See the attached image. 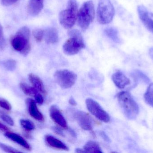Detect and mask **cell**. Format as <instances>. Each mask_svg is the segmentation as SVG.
<instances>
[{
	"label": "cell",
	"instance_id": "277c9868",
	"mask_svg": "<svg viewBox=\"0 0 153 153\" xmlns=\"http://www.w3.org/2000/svg\"><path fill=\"white\" fill-rule=\"evenodd\" d=\"M78 5L76 0H69L67 8L59 14L60 24L67 29H71L77 20Z\"/></svg>",
	"mask_w": 153,
	"mask_h": 153
},
{
	"label": "cell",
	"instance_id": "5bb4252c",
	"mask_svg": "<svg viewBox=\"0 0 153 153\" xmlns=\"http://www.w3.org/2000/svg\"><path fill=\"white\" fill-rule=\"evenodd\" d=\"M44 0H29L27 5L28 13L31 16L38 15L44 7Z\"/></svg>",
	"mask_w": 153,
	"mask_h": 153
},
{
	"label": "cell",
	"instance_id": "6da1fadb",
	"mask_svg": "<svg viewBox=\"0 0 153 153\" xmlns=\"http://www.w3.org/2000/svg\"><path fill=\"white\" fill-rule=\"evenodd\" d=\"M118 102L126 117L129 120H134L139 113L138 104L130 93L121 91L117 96Z\"/></svg>",
	"mask_w": 153,
	"mask_h": 153
},
{
	"label": "cell",
	"instance_id": "f1b7e54d",
	"mask_svg": "<svg viewBox=\"0 0 153 153\" xmlns=\"http://www.w3.org/2000/svg\"><path fill=\"white\" fill-rule=\"evenodd\" d=\"M0 118L1 119L4 121V122L8 124L11 126H13L14 125V121L13 119L10 116L6 114H2L0 115Z\"/></svg>",
	"mask_w": 153,
	"mask_h": 153
},
{
	"label": "cell",
	"instance_id": "7a4b0ae2",
	"mask_svg": "<svg viewBox=\"0 0 153 153\" xmlns=\"http://www.w3.org/2000/svg\"><path fill=\"white\" fill-rule=\"evenodd\" d=\"M30 31L27 27L24 26L17 31L11 40L13 48L24 55H27L31 49L30 42Z\"/></svg>",
	"mask_w": 153,
	"mask_h": 153
},
{
	"label": "cell",
	"instance_id": "7402d4cb",
	"mask_svg": "<svg viewBox=\"0 0 153 153\" xmlns=\"http://www.w3.org/2000/svg\"><path fill=\"white\" fill-rule=\"evenodd\" d=\"M20 87L23 92L28 96L35 97L38 93H39V92L35 88L29 86L25 83H21L20 84Z\"/></svg>",
	"mask_w": 153,
	"mask_h": 153
},
{
	"label": "cell",
	"instance_id": "ba28073f",
	"mask_svg": "<svg viewBox=\"0 0 153 153\" xmlns=\"http://www.w3.org/2000/svg\"><path fill=\"white\" fill-rule=\"evenodd\" d=\"M85 104L89 112L99 120L105 123L110 121L109 115L98 102L93 99L88 98L85 100Z\"/></svg>",
	"mask_w": 153,
	"mask_h": 153
},
{
	"label": "cell",
	"instance_id": "3957f363",
	"mask_svg": "<svg viewBox=\"0 0 153 153\" xmlns=\"http://www.w3.org/2000/svg\"><path fill=\"white\" fill-rule=\"evenodd\" d=\"M70 37L63 46L64 53L67 55H73L77 54L85 47L81 32L76 29H70L68 31Z\"/></svg>",
	"mask_w": 153,
	"mask_h": 153
},
{
	"label": "cell",
	"instance_id": "9a60e30c",
	"mask_svg": "<svg viewBox=\"0 0 153 153\" xmlns=\"http://www.w3.org/2000/svg\"><path fill=\"white\" fill-rule=\"evenodd\" d=\"M4 136L7 138H9L10 140H12L16 143L19 145L20 146H22L26 150H28V151L31 150V146L26 141L24 138H23L19 135L15 133H12L10 131L5 132L4 133Z\"/></svg>",
	"mask_w": 153,
	"mask_h": 153
},
{
	"label": "cell",
	"instance_id": "7c38bea8",
	"mask_svg": "<svg viewBox=\"0 0 153 153\" xmlns=\"http://www.w3.org/2000/svg\"><path fill=\"white\" fill-rule=\"evenodd\" d=\"M113 83L119 89H123L131 83L130 79L120 71L114 73L112 75Z\"/></svg>",
	"mask_w": 153,
	"mask_h": 153
},
{
	"label": "cell",
	"instance_id": "44dd1931",
	"mask_svg": "<svg viewBox=\"0 0 153 153\" xmlns=\"http://www.w3.org/2000/svg\"><path fill=\"white\" fill-rule=\"evenodd\" d=\"M105 33L109 38L116 43H120L121 42L118 36V31L114 28H107L105 29Z\"/></svg>",
	"mask_w": 153,
	"mask_h": 153
},
{
	"label": "cell",
	"instance_id": "f546056e",
	"mask_svg": "<svg viewBox=\"0 0 153 153\" xmlns=\"http://www.w3.org/2000/svg\"><path fill=\"white\" fill-rule=\"evenodd\" d=\"M5 41L4 39L3 30L1 25L0 23V48H3L4 46Z\"/></svg>",
	"mask_w": 153,
	"mask_h": 153
},
{
	"label": "cell",
	"instance_id": "2e32d148",
	"mask_svg": "<svg viewBox=\"0 0 153 153\" xmlns=\"http://www.w3.org/2000/svg\"><path fill=\"white\" fill-rule=\"evenodd\" d=\"M45 140L48 145L50 147L58 149V150H65V151L69 150V148L65 144L52 136L49 135L46 136L45 137Z\"/></svg>",
	"mask_w": 153,
	"mask_h": 153
},
{
	"label": "cell",
	"instance_id": "cb8c5ba5",
	"mask_svg": "<svg viewBox=\"0 0 153 153\" xmlns=\"http://www.w3.org/2000/svg\"><path fill=\"white\" fill-rule=\"evenodd\" d=\"M1 64L6 70L9 71H14L17 67V63L15 60L12 59L4 61Z\"/></svg>",
	"mask_w": 153,
	"mask_h": 153
},
{
	"label": "cell",
	"instance_id": "e0dca14e",
	"mask_svg": "<svg viewBox=\"0 0 153 153\" xmlns=\"http://www.w3.org/2000/svg\"><path fill=\"white\" fill-rule=\"evenodd\" d=\"M29 80L33 85V87L39 92L45 95L46 94V91L45 89L44 83L39 76L34 74H30L29 75Z\"/></svg>",
	"mask_w": 153,
	"mask_h": 153
},
{
	"label": "cell",
	"instance_id": "603a6c76",
	"mask_svg": "<svg viewBox=\"0 0 153 153\" xmlns=\"http://www.w3.org/2000/svg\"><path fill=\"white\" fill-rule=\"evenodd\" d=\"M144 98L146 102L153 108V83L149 84L144 95Z\"/></svg>",
	"mask_w": 153,
	"mask_h": 153
},
{
	"label": "cell",
	"instance_id": "83f0119b",
	"mask_svg": "<svg viewBox=\"0 0 153 153\" xmlns=\"http://www.w3.org/2000/svg\"><path fill=\"white\" fill-rule=\"evenodd\" d=\"M0 107L8 111H10L12 109L11 105L10 102L1 98H0Z\"/></svg>",
	"mask_w": 153,
	"mask_h": 153
},
{
	"label": "cell",
	"instance_id": "9c48e42d",
	"mask_svg": "<svg viewBox=\"0 0 153 153\" xmlns=\"http://www.w3.org/2000/svg\"><path fill=\"white\" fill-rule=\"evenodd\" d=\"M74 118L81 128L86 131L92 130L93 120L89 114L82 110H78L74 113Z\"/></svg>",
	"mask_w": 153,
	"mask_h": 153
},
{
	"label": "cell",
	"instance_id": "1f68e13d",
	"mask_svg": "<svg viewBox=\"0 0 153 153\" xmlns=\"http://www.w3.org/2000/svg\"><path fill=\"white\" fill-rule=\"evenodd\" d=\"M34 97H35L36 102L38 104H39V105H42L44 103V98L40 93H38Z\"/></svg>",
	"mask_w": 153,
	"mask_h": 153
},
{
	"label": "cell",
	"instance_id": "d6986e66",
	"mask_svg": "<svg viewBox=\"0 0 153 153\" xmlns=\"http://www.w3.org/2000/svg\"><path fill=\"white\" fill-rule=\"evenodd\" d=\"M83 150L85 153H102L99 143L93 141H90L87 142L84 146Z\"/></svg>",
	"mask_w": 153,
	"mask_h": 153
},
{
	"label": "cell",
	"instance_id": "8992f818",
	"mask_svg": "<svg viewBox=\"0 0 153 153\" xmlns=\"http://www.w3.org/2000/svg\"><path fill=\"white\" fill-rule=\"evenodd\" d=\"M115 15V9L110 0H99L97 20L101 24L111 22Z\"/></svg>",
	"mask_w": 153,
	"mask_h": 153
},
{
	"label": "cell",
	"instance_id": "ffe728a7",
	"mask_svg": "<svg viewBox=\"0 0 153 153\" xmlns=\"http://www.w3.org/2000/svg\"><path fill=\"white\" fill-rule=\"evenodd\" d=\"M131 75L136 83L138 82L139 81H142L144 83L148 84L150 83V81H151V80H150L149 77H147L143 72L139 71V70H134L132 72Z\"/></svg>",
	"mask_w": 153,
	"mask_h": 153
},
{
	"label": "cell",
	"instance_id": "4fadbf2b",
	"mask_svg": "<svg viewBox=\"0 0 153 153\" xmlns=\"http://www.w3.org/2000/svg\"><path fill=\"white\" fill-rule=\"evenodd\" d=\"M28 109L30 115L34 119L40 122L44 121V116L40 112L37 107L36 102L34 100L28 99L27 100Z\"/></svg>",
	"mask_w": 153,
	"mask_h": 153
},
{
	"label": "cell",
	"instance_id": "836d02e7",
	"mask_svg": "<svg viewBox=\"0 0 153 153\" xmlns=\"http://www.w3.org/2000/svg\"><path fill=\"white\" fill-rule=\"evenodd\" d=\"M0 131L4 132L5 133V132L10 131V129L5 125L0 123Z\"/></svg>",
	"mask_w": 153,
	"mask_h": 153
},
{
	"label": "cell",
	"instance_id": "8fae6325",
	"mask_svg": "<svg viewBox=\"0 0 153 153\" xmlns=\"http://www.w3.org/2000/svg\"><path fill=\"white\" fill-rule=\"evenodd\" d=\"M137 11L139 18L145 27L153 34V19L150 17L149 12L143 5L137 6Z\"/></svg>",
	"mask_w": 153,
	"mask_h": 153
},
{
	"label": "cell",
	"instance_id": "4dcf8cb0",
	"mask_svg": "<svg viewBox=\"0 0 153 153\" xmlns=\"http://www.w3.org/2000/svg\"><path fill=\"white\" fill-rule=\"evenodd\" d=\"M19 0H1V4L5 6H9L12 5L18 1Z\"/></svg>",
	"mask_w": 153,
	"mask_h": 153
},
{
	"label": "cell",
	"instance_id": "52a82bcc",
	"mask_svg": "<svg viewBox=\"0 0 153 153\" xmlns=\"http://www.w3.org/2000/svg\"><path fill=\"white\" fill-rule=\"evenodd\" d=\"M57 84L62 88L69 89L72 87L76 82L77 75L72 71L64 69L58 70L54 75Z\"/></svg>",
	"mask_w": 153,
	"mask_h": 153
},
{
	"label": "cell",
	"instance_id": "8d00e7d4",
	"mask_svg": "<svg viewBox=\"0 0 153 153\" xmlns=\"http://www.w3.org/2000/svg\"><path fill=\"white\" fill-rule=\"evenodd\" d=\"M149 54L152 59L153 60V47L149 49Z\"/></svg>",
	"mask_w": 153,
	"mask_h": 153
},
{
	"label": "cell",
	"instance_id": "ac0fdd59",
	"mask_svg": "<svg viewBox=\"0 0 153 153\" xmlns=\"http://www.w3.org/2000/svg\"><path fill=\"white\" fill-rule=\"evenodd\" d=\"M44 38L48 44H55L58 41V34L57 30L54 28H48L44 32Z\"/></svg>",
	"mask_w": 153,
	"mask_h": 153
},
{
	"label": "cell",
	"instance_id": "4316f807",
	"mask_svg": "<svg viewBox=\"0 0 153 153\" xmlns=\"http://www.w3.org/2000/svg\"><path fill=\"white\" fill-rule=\"evenodd\" d=\"M0 148L1 149L2 151H4L5 152L7 153H21V152L18 151L17 149L11 147V146H9L5 144L2 143H0Z\"/></svg>",
	"mask_w": 153,
	"mask_h": 153
},
{
	"label": "cell",
	"instance_id": "484cf974",
	"mask_svg": "<svg viewBox=\"0 0 153 153\" xmlns=\"http://www.w3.org/2000/svg\"><path fill=\"white\" fill-rule=\"evenodd\" d=\"M44 32L45 30L42 29H37L33 31V35L37 42H40L42 41L44 37Z\"/></svg>",
	"mask_w": 153,
	"mask_h": 153
},
{
	"label": "cell",
	"instance_id": "5b68a950",
	"mask_svg": "<svg viewBox=\"0 0 153 153\" xmlns=\"http://www.w3.org/2000/svg\"><path fill=\"white\" fill-rule=\"evenodd\" d=\"M95 16L94 5L92 1L84 3L78 11L77 20L78 24L83 31H85L93 21Z\"/></svg>",
	"mask_w": 153,
	"mask_h": 153
},
{
	"label": "cell",
	"instance_id": "d6a6232c",
	"mask_svg": "<svg viewBox=\"0 0 153 153\" xmlns=\"http://www.w3.org/2000/svg\"><path fill=\"white\" fill-rule=\"evenodd\" d=\"M53 129L54 132L56 134H57L59 135L62 137L65 136V134L62 131V129L59 128L57 127H54L53 128Z\"/></svg>",
	"mask_w": 153,
	"mask_h": 153
},
{
	"label": "cell",
	"instance_id": "d4e9b609",
	"mask_svg": "<svg viewBox=\"0 0 153 153\" xmlns=\"http://www.w3.org/2000/svg\"><path fill=\"white\" fill-rule=\"evenodd\" d=\"M20 123L21 126L26 131L29 132L35 129V126L34 123L28 119H21Z\"/></svg>",
	"mask_w": 153,
	"mask_h": 153
},
{
	"label": "cell",
	"instance_id": "d590c367",
	"mask_svg": "<svg viewBox=\"0 0 153 153\" xmlns=\"http://www.w3.org/2000/svg\"><path fill=\"white\" fill-rule=\"evenodd\" d=\"M101 135L102 137L104 139H105V141H107V142H109V138L107 136L105 135V134L103 132L101 133Z\"/></svg>",
	"mask_w": 153,
	"mask_h": 153
},
{
	"label": "cell",
	"instance_id": "e575fe53",
	"mask_svg": "<svg viewBox=\"0 0 153 153\" xmlns=\"http://www.w3.org/2000/svg\"><path fill=\"white\" fill-rule=\"evenodd\" d=\"M69 103L73 106H76V102L73 97H71L69 101Z\"/></svg>",
	"mask_w": 153,
	"mask_h": 153
},
{
	"label": "cell",
	"instance_id": "74e56055",
	"mask_svg": "<svg viewBox=\"0 0 153 153\" xmlns=\"http://www.w3.org/2000/svg\"><path fill=\"white\" fill-rule=\"evenodd\" d=\"M75 152L78 153H85V151L84 150H83V149H80V148L76 149V150H75Z\"/></svg>",
	"mask_w": 153,
	"mask_h": 153
},
{
	"label": "cell",
	"instance_id": "30bf717a",
	"mask_svg": "<svg viewBox=\"0 0 153 153\" xmlns=\"http://www.w3.org/2000/svg\"><path fill=\"white\" fill-rule=\"evenodd\" d=\"M50 116L52 120L61 127L65 129L68 128V124L62 112L55 105H52L49 109Z\"/></svg>",
	"mask_w": 153,
	"mask_h": 153
}]
</instances>
